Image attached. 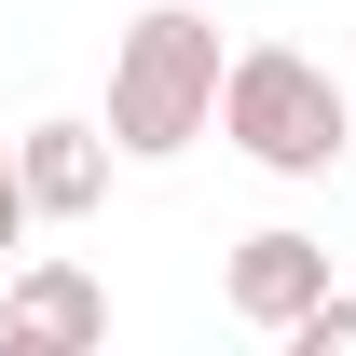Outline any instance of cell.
I'll return each mask as SVG.
<instances>
[{"instance_id": "cell-4", "label": "cell", "mask_w": 356, "mask_h": 356, "mask_svg": "<svg viewBox=\"0 0 356 356\" xmlns=\"http://www.w3.org/2000/svg\"><path fill=\"white\" fill-rule=\"evenodd\" d=\"M329 288V247H315L302 220H261V233H233V261H220V302L247 315V329H288V315Z\"/></svg>"}, {"instance_id": "cell-3", "label": "cell", "mask_w": 356, "mask_h": 356, "mask_svg": "<svg viewBox=\"0 0 356 356\" xmlns=\"http://www.w3.org/2000/svg\"><path fill=\"white\" fill-rule=\"evenodd\" d=\"M28 343H110V288H96L83 261H14L0 274V356H28Z\"/></svg>"}, {"instance_id": "cell-6", "label": "cell", "mask_w": 356, "mask_h": 356, "mask_svg": "<svg viewBox=\"0 0 356 356\" xmlns=\"http://www.w3.org/2000/svg\"><path fill=\"white\" fill-rule=\"evenodd\" d=\"M274 343H288V356H356V302H343V288H315V302L288 315Z\"/></svg>"}, {"instance_id": "cell-5", "label": "cell", "mask_w": 356, "mask_h": 356, "mask_svg": "<svg viewBox=\"0 0 356 356\" xmlns=\"http://www.w3.org/2000/svg\"><path fill=\"white\" fill-rule=\"evenodd\" d=\"M110 165H124V151H110V124H69V110L14 137V178H28V220H96V206H110Z\"/></svg>"}, {"instance_id": "cell-1", "label": "cell", "mask_w": 356, "mask_h": 356, "mask_svg": "<svg viewBox=\"0 0 356 356\" xmlns=\"http://www.w3.org/2000/svg\"><path fill=\"white\" fill-rule=\"evenodd\" d=\"M220 28L192 14V0H151L124 42H110V151L124 165H178L192 137L220 124Z\"/></svg>"}, {"instance_id": "cell-2", "label": "cell", "mask_w": 356, "mask_h": 356, "mask_svg": "<svg viewBox=\"0 0 356 356\" xmlns=\"http://www.w3.org/2000/svg\"><path fill=\"white\" fill-rule=\"evenodd\" d=\"M220 137H233L261 178H329V165L356 151V96L329 83V55L247 42V55L220 69Z\"/></svg>"}]
</instances>
